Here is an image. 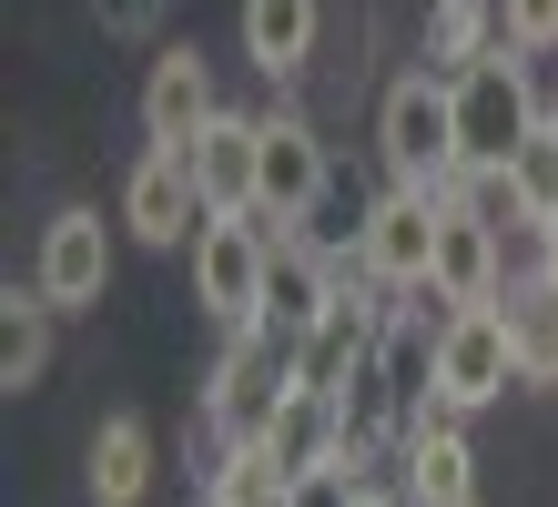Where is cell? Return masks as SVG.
<instances>
[{
    "label": "cell",
    "mask_w": 558,
    "mask_h": 507,
    "mask_svg": "<svg viewBox=\"0 0 558 507\" xmlns=\"http://www.w3.org/2000/svg\"><path fill=\"white\" fill-rule=\"evenodd\" d=\"M376 153L397 183H426L447 193L457 173H468V143H457V72H437V61H416V72L386 82L376 101Z\"/></svg>",
    "instance_id": "cell-1"
},
{
    "label": "cell",
    "mask_w": 558,
    "mask_h": 507,
    "mask_svg": "<svg viewBox=\"0 0 558 507\" xmlns=\"http://www.w3.org/2000/svg\"><path fill=\"white\" fill-rule=\"evenodd\" d=\"M294 396V335L284 325H223V355H214V386H204V426L214 447H244V436H265Z\"/></svg>",
    "instance_id": "cell-2"
},
{
    "label": "cell",
    "mask_w": 558,
    "mask_h": 507,
    "mask_svg": "<svg viewBox=\"0 0 558 507\" xmlns=\"http://www.w3.org/2000/svg\"><path fill=\"white\" fill-rule=\"evenodd\" d=\"M284 233H305V224L265 214V203L204 214V233H193V304H204L214 325H254V315H265V264H275Z\"/></svg>",
    "instance_id": "cell-3"
},
{
    "label": "cell",
    "mask_w": 558,
    "mask_h": 507,
    "mask_svg": "<svg viewBox=\"0 0 558 507\" xmlns=\"http://www.w3.org/2000/svg\"><path fill=\"white\" fill-rule=\"evenodd\" d=\"M529 61H538V51L498 41L487 61L457 72V143H468V162H518V143L548 122V92H538Z\"/></svg>",
    "instance_id": "cell-4"
},
{
    "label": "cell",
    "mask_w": 558,
    "mask_h": 507,
    "mask_svg": "<svg viewBox=\"0 0 558 507\" xmlns=\"http://www.w3.org/2000/svg\"><path fill=\"white\" fill-rule=\"evenodd\" d=\"M437 214H447V193H426V183H386L366 214H355V254H366V275L376 285H426V264H437Z\"/></svg>",
    "instance_id": "cell-5"
},
{
    "label": "cell",
    "mask_w": 558,
    "mask_h": 507,
    "mask_svg": "<svg viewBox=\"0 0 558 507\" xmlns=\"http://www.w3.org/2000/svg\"><path fill=\"white\" fill-rule=\"evenodd\" d=\"M122 233L153 254H173L204 233V183H193V153L183 143H143V162L122 173Z\"/></svg>",
    "instance_id": "cell-6"
},
{
    "label": "cell",
    "mask_w": 558,
    "mask_h": 507,
    "mask_svg": "<svg viewBox=\"0 0 558 507\" xmlns=\"http://www.w3.org/2000/svg\"><path fill=\"white\" fill-rule=\"evenodd\" d=\"M508 386H518V335H508L498 304H468V315L437 335V396L477 417V406H498Z\"/></svg>",
    "instance_id": "cell-7"
},
{
    "label": "cell",
    "mask_w": 558,
    "mask_h": 507,
    "mask_svg": "<svg viewBox=\"0 0 558 507\" xmlns=\"http://www.w3.org/2000/svg\"><path fill=\"white\" fill-rule=\"evenodd\" d=\"M31 285H41L61 315H82V304L112 294V224L92 214V203H72V214L41 224V254H31Z\"/></svg>",
    "instance_id": "cell-8"
},
{
    "label": "cell",
    "mask_w": 558,
    "mask_h": 507,
    "mask_svg": "<svg viewBox=\"0 0 558 507\" xmlns=\"http://www.w3.org/2000/svg\"><path fill=\"white\" fill-rule=\"evenodd\" d=\"M183 153H193V183H204V214H244L265 193V112H214Z\"/></svg>",
    "instance_id": "cell-9"
},
{
    "label": "cell",
    "mask_w": 558,
    "mask_h": 507,
    "mask_svg": "<svg viewBox=\"0 0 558 507\" xmlns=\"http://www.w3.org/2000/svg\"><path fill=\"white\" fill-rule=\"evenodd\" d=\"M336 193V153L315 143V122L305 112H265V214H284V224H305L315 203Z\"/></svg>",
    "instance_id": "cell-10"
},
{
    "label": "cell",
    "mask_w": 558,
    "mask_h": 507,
    "mask_svg": "<svg viewBox=\"0 0 558 507\" xmlns=\"http://www.w3.org/2000/svg\"><path fill=\"white\" fill-rule=\"evenodd\" d=\"M223 112V92H214V61L173 41V51H153V72H143V143H193Z\"/></svg>",
    "instance_id": "cell-11"
},
{
    "label": "cell",
    "mask_w": 558,
    "mask_h": 507,
    "mask_svg": "<svg viewBox=\"0 0 558 507\" xmlns=\"http://www.w3.org/2000/svg\"><path fill=\"white\" fill-rule=\"evenodd\" d=\"M426 275H437L457 304H498V285H508V233L447 193V214H437V264H426Z\"/></svg>",
    "instance_id": "cell-12"
},
{
    "label": "cell",
    "mask_w": 558,
    "mask_h": 507,
    "mask_svg": "<svg viewBox=\"0 0 558 507\" xmlns=\"http://www.w3.org/2000/svg\"><path fill=\"white\" fill-rule=\"evenodd\" d=\"M498 315H508V335H518V386H558V275H548L538 254L508 264Z\"/></svg>",
    "instance_id": "cell-13"
},
{
    "label": "cell",
    "mask_w": 558,
    "mask_h": 507,
    "mask_svg": "<svg viewBox=\"0 0 558 507\" xmlns=\"http://www.w3.org/2000/svg\"><path fill=\"white\" fill-rule=\"evenodd\" d=\"M315 31H325V0H244L234 11V41H244V61L265 82H294L315 61Z\"/></svg>",
    "instance_id": "cell-14"
},
{
    "label": "cell",
    "mask_w": 558,
    "mask_h": 507,
    "mask_svg": "<svg viewBox=\"0 0 558 507\" xmlns=\"http://www.w3.org/2000/svg\"><path fill=\"white\" fill-rule=\"evenodd\" d=\"M325 304H336V254H325L315 233H284V244H275V264H265V325L305 335Z\"/></svg>",
    "instance_id": "cell-15"
},
{
    "label": "cell",
    "mask_w": 558,
    "mask_h": 507,
    "mask_svg": "<svg viewBox=\"0 0 558 507\" xmlns=\"http://www.w3.org/2000/svg\"><path fill=\"white\" fill-rule=\"evenodd\" d=\"M82 487H92V507H143L153 497V426L102 417L92 426V457H82Z\"/></svg>",
    "instance_id": "cell-16"
},
{
    "label": "cell",
    "mask_w": 558,
    "mask_h": 507,
    "mask_svg": "<svg viewBox=\"0 0 558 507\" xmlns=\"http://www.w3.org/2000/svg\"><path fill=\"white\" fill-rule=\"evenodd\" d=\"M345 436H355V426H345V396L294 386V396H284V417L265 426V447L294 467V478H305V467H336V457H345Z\"/></svg>",
    "instance_id": "cell-17"
},
{
    "label": "cell",
    "mask_w": 558,
    "mask_h": 507,
    "mask_svg": "<svg viewBox=\"0 0 558 507\" xmlns=\"http://www.w3.org/2000/svg\"><path fill=\"white\" fill-rule=\"evenodd\" d=\"M51 325H61V304L41 285L0 294V386H11V396H31V386L51 376Z\"/></svg>",
    "instance_id": "cell-18"
},
{
    "label": "cell",
    "mask_w": 558,
    "mask_h": 507,
    "mask_svg": "<svg viewBox=\"0 0 558 507\" xmlns=\"http://www.w3.org/2000/svg\"><path fill=\"white\" fill-rule=\"evenodd\" d=\"M498 41H508L498 0H426V61H437V72H468V61H487Z\"/></svg>",
    "instance_id": "cell-19"
},
{
    "label": "cell",
    "mask_w": 558,
    "mask_h": 507,
    "mask_svg": "<svg viewBox=\"0 0 558 507\" xmlns=\"http://www.w3.org/2000/svg\"><path fill=\"white\" fill-rule=\"evenodd\" d=\"M204 497H223V507H294V467L265 447V436H244V447H223V457H214Z\"/></svg>",
    "instance_id": "cell-20"
},
{
    "label": "cell",
    "mask_w": 558,
    "mask_h": 507,
    "mask_svg": "<svg viewBox=\"0 0 558 507\" xmlns=\"http://www.w3.org/2000/svg\"><path fill=\"white\" fill-rule=\"evenodd\" d=\"M508 173H518V203H529V224L548 233V224H558V122H538L529 143H518Z\"/></svg>",
    "instance_id": "cell-21"
},
{
    "label": "cell",
    "mask_w": 558,
    "mask_h": 507,
    "mask_svg": "<svg viewBox=\"0 0 558 507\" xmlns=\"http://www.w3.org/2000/svg\"><path fill=\"white\" fill-rule=\"evenodd\" d=\"M498 21L518 51H558V0H498Z\"/></svg>",
    "instance_id": "cell-22"
},
{
    "label": "cell",
    "mask_w": 558,
    "mask_h": 507,
    "mask_svg": "<svg viewBox=\"0 0 558 507\" xmlns=\"http://www.w3.org/2000/svg\"><path fill=\"white\" fill-rule=\"evenodd\" d=\"M82 11L102 21V31H122V41H143V31L162 21V0H82Z\"/></svg>",
    "instance_id": "cell-23"
},
{
    "label": "cell",
    "mask_w": 558,
    "mask_h": 507,
    "mask_svg": "<svg viewBox=\"0 0 558 507\" xmlns=\"http://www.w3.org/2000/svg\"><path fill=\"white\" fill-rule=\"evenodd\" d=\"M294 507H355V478L345 467H305V478H294Z\"/></svg>",
    "instance_id": "cell-24"
},
{
    "label": "cell",
    "mask_w": 558,
    "mask_h": 507,
    "mask_svg": "<svg viewBox=\"0 0 558 507\" xmlns=\"http://www.w3.org/2000/svg\"><path fill=\"white\" fill-rule=\"evenodd\" d=\"M355 507H416L407 487H355Z\"/></svg>",
    "instance_id": "cell-25"
},
{
    "label": "cell",
    "mask_w": 558,
    "mask_h": 507,
    "mask_svg": "<svg viewBox=\"0 0 558 507\" xmlns=\"http://www.w3.org/2000/svg\"><path fill=\"white\" fill-rule=\"evenodd\" d=\"M538 264H548V275H558V224H548V233H538Z\"/></svg>",
    "instance_id": "cell-26"
},
{
    "label": "cell",
    "mask_w": 558,
    "mask_h": 507,
    "mask_svg": "<svg viewBox=\"0 0 558 507\" xmlns=\"http://www.w3.org/2000/svg\"><path fill=\"white\" fill-rule=\"evenodd\" d=\"M457 507H477V497H457Z\"/></svg>",
    "instance_id": "cell-27"
},
{
    "label": "cell",
    "mask_w": 558,
    "mask_h": 507,
    "mask_svg": "<svg viewBox=\"0 0 558 507\" xmlns=\"http://www.w3.org/2000/svg\"><path fill=\"white\" fill-rule=\"evenodd\" d=\"M204 507H223V497H204Z\"/></svg>",
    "instance_id": "cell-28"
}]
</instances>
